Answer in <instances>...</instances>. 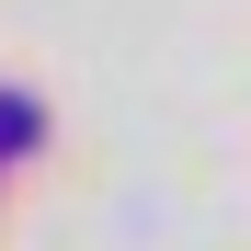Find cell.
<instances>
[{
    "label": "cell",
    "mask_w": 251,
    "mask_h": 251,
    "mask_svg": "<svg viewBox=\"0 0 251 251\" xmlns=\"http://www.w3.org/2000/svg\"><path fill=\"white\" fill-rule=\"evenodd\" d=\"M46 137V114H34V92H0V149H34Z\"/></svg>",
    "instance_id": "cell-1"
}]
</instances>
